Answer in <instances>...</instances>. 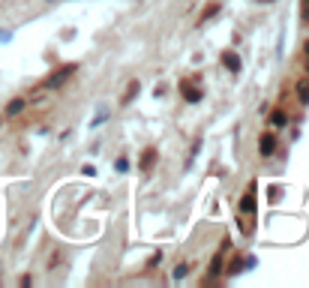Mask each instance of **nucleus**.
Returning a JSON list of instances; mask_svg holds the SVG:
<instances>
[{"mask_svg": "<svg viewBox=\"0 0 309 288\" xmlns=\"http://www.w3.org/2000/svg\"><path fill=\"white\" fill-rule=\"evenodd\" d=\"M72 72H75V66H72V63H69V66H60V69H54V75H51V78H45V87H57V84H63Z\"/></svg>", "mask_w": 309, "mask_h": 288, "instance_id": "1", "label": "nucleus"}, {"mask_svg": "<svg viewBox=\"0 0 309 288\" xmlns=\"http://www.w3.org/2000/svg\"><path fill=\"white\" fill-rule=\"evenodd\" d=\"M180 93L186 96L189 102H198V99H201V90L195 87V81H183V84H180Z\"/></svg>", "mask_w": 309, "mask_h": 288, "instance_id": "2", "label": "nucleus"}, {"mask_svg": "<svg viewBox=\"0 0 309 288\" xmlns=\"http://www.w3.org/2000/svg\"><path fill=\"white\" fill-rule=\"evenodd\" d=\"M258 144H261V147H258V150H261V156H270V153H273V150H276V138H273V135H270V132H264Z\"/></svg>", "mask_w": 309, "mask_h": 288, "instance_id": "3", "label": "nucleus"}, {"mask_svg": "<svg viewBox=\"0 0 309 288\" xmlns=\"http://www.w3.org/2000/svg\"><path fill=\"white\" fill-rule=\"evenodd\" d=\"M241 210L243 213H252L255 210V186L246 189V195H243V201H241Z\"/></svg>", "mask_w": 309, "mask_h": 288, "instance_id": "4", "label": "nucleus"}, {"mask_svg": "<svg viewBox=\"0 0 309 288\" xmlns=\"http://www.w3.org/2000/svg\"><path fill=\"white\" fill-rule=\"evenodd\" d=\"M153 162H156V150H153V147H147V150L141 153V171H150V168H153Z\"/></svg>", "mask_w": 309, "mask_h": 288, "instance_id": "5", "label": "nucleus"}, {"mask_svg": "<svg viewBox=\"0 0 309 288\" xmlns=\"http://www.w3.org/2000/svg\"><path fill=\"white\" fill-rule=\"evenodd\" d=\"M285 123H288V114H285V111H282V108H276L273 114H270V126H285Z\"/></svg>", "mask_w": 309, "mask_h": 288, "instance_id": "6", "label": "nucleus"}, {"mask_svg": "<svg viewBox=\"0 0 309 288\" xmlns=\"http://www.w3.org/2000/svg\"><path fill=\"white\" fill-rule=\"evenodd\" d=\"M297 99H300V102H309V78H300V81H297Z\"/></svg>", "mask_w": 309, "mask_h": 288, "instance_id": "7", "label": "nucleus"}, {"mask_svg": "<svg viewBox=\"0 0 309 288\" xmlns=\"http://www.w3.org/2000/svg\"><path fill=\"white\" fill-rule=\"evenodd\" d=\"M222 63L228 66V69H234V72H237V69H241V57H237V54H231V51H228V54H225V57H222Z\"/></svg>", "mask_w": 309, "mask_h": 288, "instance_id": "8", "label": "nucleus"}, {"mask_svg": "<svg viewBox=\"0 0 309 288\" xmlns=\"http://www.w3.org/2000/svg\"><path fill=\"white\" fill-rule=\"evenodd\" d=\"M21 108H24V99H15V102H9V105H6V114L12 117V114H18Z\"/></svg>", "mask_w": 309, "mask_h": 288, "instance_id": "9", "label": "nucleus"}, {"mask_svg": "<svg viewBox=\"0 0 309 288\" xmlns=\"http://www.w3.org/2000/svg\"><path fill=\"white\" fill-rule=\"evenodd\" d=\"M135 93H138V81H132V84H129V90H126V96H123V102H129Z\"/></svg>", "mask_w": 309, "mask_h": 288, "instance_id": "10", "label": "nucleus"}, {"mask_svg": "<svg viewBox=\"0 0 309 288\" xmlns=\"http://www.w3.org/2000/svg\"><path fill=\"white\" fill-rule=\"evenodd\" d=\"M216 9H219V6H216V3H213V6H210V9H204V15H201V21H207V18H210V15H216Z\"/></svg>", "mask_w": 309, "mask_h": 288, "instance_id": "11", "label": "nucleus"}, {"mask_svg": "<svg viewBox=\"0 0 309 288\" xmlns=\"http://www.w3.org/2000/svg\"><path fill=\"white\" fill-rule=\"evenodd\" d=\"M303 15L309 18V0H303Z\"/></svg>", "mask_w": 309, "mask_h": 288, "instance_id": "12", "label": "nucleus"}, {"mask_svg": "<svg viewBox=\"0 0 309 288\" xmlns=\"http://www.w3.org/2000/svg\"><path fill=\"white\" fill-rule=\"evenodd\" d=\"M306 57H309V42H306Z\"/></svg>", "mask_w": 309, "mask_h": 288, "instance_id": "13", "label": "nucleus"}]
</instances>
